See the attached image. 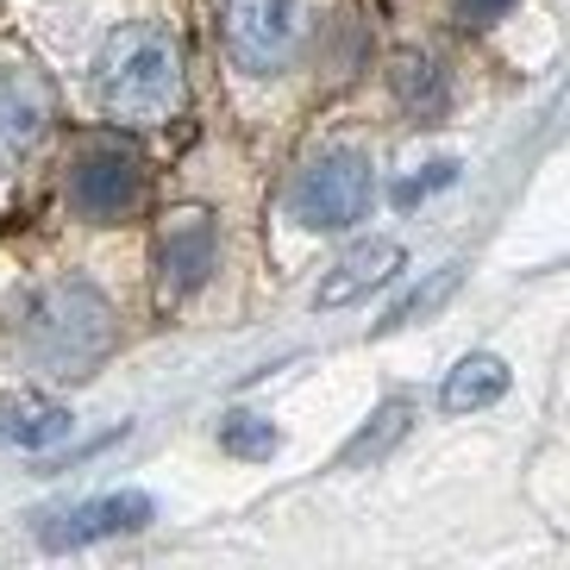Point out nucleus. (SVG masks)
<instances>
[{
	"label": "nucleus",
	"instance_id": "obj_3",
	"mask_svg": "<svg viewBox=\"0 0 570 570\" xmlns=\"http://www.w3.org/2000/svg\"><path fill=\"white\" fill-rule=\"evenodd\" d=\"M188 7H195L202 88L264 169L320 107L357 82V69L383 38V0H188Z\"/></svg>",
	"mask_w": 570,
	"mask_h": 570
},
{
	"label": "nucleus",
	"instance_id": "obj_5",
	"mask_svg": "<svg viewBox=\"0 0 570 570\" xmlns=\"http://www.w3.org/2000/svg\"><path fill=\"white\" fill-rule=\"evenodd\" d=\"M389 132L352 95H333L283 145V157L264 176V264L269 288H288L295 276L338 252L345 238L376 214L389 169Z\"/></svg>",
	"mask_w": 570,
	"mask_h": 570
},
{
	"label": "nucleus",
	"instance_id": "obj_8",
	"mask_svg": "<svg viewBox=\"0 0 570 570\" xmlns=\"http://www.w3.org/2000/svg\"><path fill=\"white\" fill-rule=\"evenodd\" d=\"M63 119L69 114L57 101L45 63L0 26V226L32 214Z\"/></svg>",
	"mask_w": 570,
	"mask_h": 570
},
{
	"label": "nucleus",
	"instance_id": "obj_7",
	"mask_svg": "<svg viewBox=\"0 0 570 570\" xmlns=\"http://www.w3.org/2000/svg\"><path fill=\"white\" fill-rule=\"evenodd\" d=\"M157 164H164V151L126 126L63 119L26 219H51V226H76V233H138L151 214Z\"/></svg>",
	"mask_w": 570,
	"mask_h": 570
},
{
	"label": "nucleus",
	"instance_id": "obj_4",
	"mask_svg": "<svg viewBox=\"0 0 570 570\" xmlns=\"http://www.w3.org/2000/svg\"><path fill=\"white\" fill-rule=\"evenodd\" d=\"M0 26L45 63L69 119H101L169 151L195 119L188 0H0Z\"/></svg>",
	"mask_w": 570,
	"mask_h": 570
},
{
	"label": "nucleus",
	"instance_id": "obj_2",
	"mask_svg": "<svg viewBox=\"0 0 570 570\" xmlns=\"http://www.w3.org/2000/svg\"><path fill=\"white\" fill-rule=\"evenodd\" d=\"M151 338L138 233L0 226V395L82 389Z\"/></svg>",
	"mask_w": 570,
	"mask_h": 570
},
{
	"label": "nucleus",
	"instance_id": "obj_9",
	"mask_svg": "<svg viewBox=\"0 0 570 570\" xmlns=\"http://www.w3.org/2000/svg\"><path fill=\"white\" fill-rule=\"evenodd\" d=\"M533 13H539V0H383V26L476 38V45H489V51H502V57H508L514 26H527ZM508 63H514V57H508Z\"/></svg>",
	"mask_w": 570,
	"mask_h": 570
},
{
	"label": "nucleus",
	"instance_id": "obj_1",
	"mask_svg": "<svg viewBox=\"0 0 570 570\" xmlns=\"http://www.w3.org/2000/svg\"><path fill=\"white\" fill-rule=\"evenodd\" d=\"M264 176L238 126L195 82V119L157 164L151 214L138 226L157 338L245 326L276 295L264 264Z\"/></svg>",
	"mask_w": 570,
	"mask_h": 570
},
{
	"label": "nucleus",
	"instance_id": "obj_6",
	"mask_svg": "<svg viewBox=\"0 0 570 570\" xmlns=\"http://www.w3.org/2000/svg\"><path fill=\"white\" fill-rule=\"evenodd\" d=\"M514 88H520V69L502 51L476 45V38L383 26L370 63L357 69V82L345 95L383 126L389 145H407V138H433L495 114Z\"/></svg>",
	"mask_w": 570,
	"mask_h": 570
}]
</instances>
